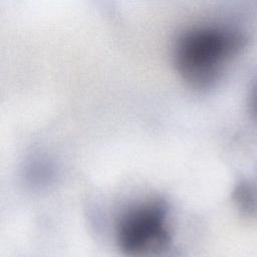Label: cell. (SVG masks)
<instances>
[{
    "instance_id": "obj_2",
    "label": "cell",
    "mask_w": 257,
    "mask_h": 257,
    "mask_svg": "<svg viewBox=\"0 0 257 257\" xmlns=\"http://www.w3.org/2000/svg\"><path fill=\"white\" fill-rule=\"evenodd\" d=\"M167 208L159 201L130 210L117 225V242L127 254L142 255L164 249L170 242Z\"/></svg>"
},
{
    "instance_id": "obj_1",
    "label": "cell",
    "mask_w": 257,
    "mask_h": 257,
    "mask_svg": "<svg viewBox=\"0 0 257 257\" xmlns=\"http://www.w3.org/2000/svg\"><path fill=\"white\" fill-rule=\"evenodd\" d=\"M239 32L221 27H198L183 33L174 49L181 76L196 87L212 84L224 65L243 46Z\"/></svg>"
},
{
    "instance_id": "obj_3",
    "label": "cell",
    "mask_w": 257,
    "mask_h": 257,
    "mask_svg": "<svg viewBox=\"0 0 257 257\" xmlns=\"http://www.w3.org/2000/svg\"><path fill=\"white\" fill-rule=\"evenodd\" d=\"M234 199L244 214L251 216L255 213V193L250 184L241 183L238 185L234 192Z\"/></svg>"
}]
</instances>
